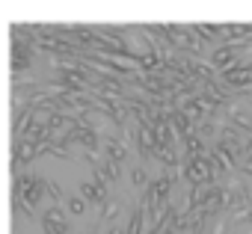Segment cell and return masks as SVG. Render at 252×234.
<instances>
[{
	"instance_id": "6da1fadb",
	"label": "cell",
	"mask_w": 252,
	"mask_h": 234,
	"mask_svg": "<svg viewBox=\"0 0 252 234\" xmlns=\"http://www.w3.org/2000/svg\"><path fill=\"white\" fill-rule=\"evenodd\" d=\"M184 175H187V184H211L217 178L214 166H211V154L208 157H184Z\"/></svg>"
},
{
	"instance_id": "7a4b0ae2",
	"label": "cell",
	"mask_w": 252,
	"mask_h": 234,
	"mask_svg": "<svg viewBox=\"0 0 252 234\" xmlns=\"http://www.w3.org/2000/svg\"><path fill=\"white\" fill-rule=\"evenodd\" d=\"M42 228H45V234H68V216H65V210L60 205H51L45 210Z\"/></svg>"
},
{
	"instance_id": "3957f363",
	"label": "cell",
	"mask_w": 252,
	"mask_h": 234,
	"mask_svg": "<svg viewBox=\"0 0 252 234\" xmlns=\"http://www.w3.org/2000/svg\"><path fill=\"white\" fill-rule=\"evenodd\" d=\"M89 166H92V172H95V181H101V184H113V181L119 178V169H122V166L110 163L107 157L101 160L98 154H89Z\"/></svg>"
},
{
	"instance_id": "277c9868",
	"label": "cell",
	"mask_w": 252,
	"mask_h": 234,
	"mask_svg": "<svg viewBox=\"0 0 252 234\" xmlns=\"http://www.w3.org/2000/svg\"><path fill=\"white\" fill-rule=\"evenodd\" d=\"M222 80H225L231 89H243V92H249V89H252V68L234 65L231 71H222Z\"/></svg>"
},
{
	"instance_id": "5b68a950",
	"label": "cell",
	"mask_w": 252,
	"mask_h": 234,
	"mask_svg": "<svg viewBox=\"0 0 252 234\" xmlns=\"http://www.w3.org/2000/svg\"><path fill=\"white\" fill-rule=\"evenodd\" d=\"M104 187H107V184H101V181H83V184H80V199H86V202H95V205H101V202L107 199Z\"/></svg>"
},
{
	"instance_id": "8992f818",
	"label": "cell",
	"mask_w": 252,
	"mask_h": 234,
	"mask_svg": "<svg viewBox=\"0 0 252 234\" xmlns=\"http://www.w3.org/2000/svg\"><path fill=\"white\" fill-rule=\"evenodd\" d=\"M137 143H140V148H143L146 154H152V151L158 148V134H155V128H152V125H137Z\"/></svg>"
},
{
	"instance_id": "52a82bcc",
	"label": "cell",
	"mask_w": 252,
	"mask_h": 234,
	"mask_svg": "<svg viewBox=\"0 0 252 234\" xmlns=\"http://www.w3.org/2000/svg\"><path fill=\"white\" fill-rule=\"evenodd\" d=\"M208 154H211V148L205 146V140L199 134H193V137L184 140V157H208Z\"/></svg>"
},
{
	"instance_id": "ba28073f",
	"label": "cell",
	"mask_w": 252,
	"mask_h": 234,
	"mask_svg": "<svg viewBox=\"0 0 252 234\" xmlns=\"http://www.w3.org/2000/svg\"><path fill=\"white\" fill-rule=\"evenodd\" d=\"M104 148H107V160L116 163V166H122L125 157H128V148H125L122 140H104Z\"/></svg>"
},
{
	"instance_id": "9c48e42d",
	"label": "cell",
	"mask_w": 252,
	"mask_h": 234,
	"mask_svg": "<svg viewBox=\"0 0 252 234\" xmlns=\"http://www.w3.org/2000/svg\"><path fill=\"white\" fill-rule=\"evenodd\" d=\"M36 154H39V148H36L33 143L18 140V143H15V157H12V160H15V166H21V163H30Z\"/></svg>"
},
{
	"instance_id": "30bf717a",
	"label": "cell",
	"mask_w": 252,
	"mask_h": 234,
	"mask_svg": "<svg viewBox=\"0 0 252 234\" xmlns=\"http://www.w3.org/2000/svg\"><path fill=\"white\" fill-rule=\"evenodd\" d=\"M152 157H158L163 166H178V163H181V157H178L175 146H163V143H158V148L152 151Z\"/></svg>"
},
{
	"instance_id": "8fae6325",
	"label": "cell",
	"mask_w": 252,
	"mask_h": 234,
	"mask_svg": "<svg viewBox=\"0 0 252 234\" xmlns=\"http://www.w3.org/2000/svg\"><path fill=\"white\" fill-rule=\"evenodd\" d=\"M42 193H48V181H42V178H36V184L24 193V196H18V199H24V205L33 210L36 205H39V199H42Z\"/></svg>"
},
{
	"instance_id": "7c38bea8",
	"label": "cell",
	"mask_w": 252,
	"mask_h": 234,
	"mask_svg": "<svg viewBox=\"0 0 252 234\" xmlns=\"http://www.w3.org/2000/svg\"><path fill=\"white\" fill-rule=\"evenodd\" d=\"M119 213H122V205H119V202H104V210H101V222H113Z\"/></svg>"
},
{
	"instance_id": "4fadbf2b",
	"label": "cell",
	"mask_w": 252,
	"mask_h": 234,
	"mask_svg": "<svg viewBox=\"0 0 252 234\" xmlns=\"http://www.w3.org/2000/svg\"><path fill=\"white\" fill-rule=\"evenodd\" d=\"M131 178H134V187H140V190H149V187H152V184H149V175H146L140 166L131 172Z\"/></svg>"
},
{
	"instance_id": "5bb4252c",
	"label": "cell",
	"mask_w": 252,
	"mask_h": 234,
	"mask_svg": "<svg viewBox=\"0 0 252 234\" xmlns=\"http://www.w3.org/2000/svg\"><path fill=\"white\" fill-rule=\"evenodd\" d=\"M83 202H86V199H77V196H74V199H65V210H71L74 216H80V213H83Z\"/></svg>"
},
{
	"instance_id": "9a60e30c",
	"label": "cell",
	"mask_w": 252,
	"mask_h": 234,
	"mask_svg": "<svg viewBox=\"0 0 252 234\" xmlns=\"http://www.w3.org/2000/svg\"><path fill=\"white\" fill-rule=\"evenodd\" d=\"M48 193H51L54 199H63V193H60V187H57L54 181H48Z\"/></svg>"
},
{
	"instance_id": "2e32d148",
	"label": "cell",
	"mask_w": 252,
	"mask_h": 234,
	"mask_svg": "<svg viewBox=\"0 0 252 234\" xmlns=\"http://www.w3.org/2000/svg\"><path fill=\"white\" fill-rule=\"evenodd\" d=\"M240 172H243V175H249V178H252V157H249V160H243V163H240Z\"/></svg>"
},
{
	"instance_id": "e0dca14e",
	"label": "cell",
	"mask_w": 252,
	"mask_h": 234,
	"mask_svg": "<svg viewBox=\"0 0 252 234\" xmlns=\"http://www.w3.org/2000/svg\"><path fill=\"white\" fill-rule=\"evenodd\" d=\"M107 234H128V228H122V225H119V222H113V225H110V231H107Z\"/></svg>"
},
{
	"instance_id": "ac0fdd59",
	"label": "cell",
	"mask_w": 252,
	"mask_h": 234,
	"mask_svg": "<svg viewBox=\"0 0 252 234\" xmlns=\"http://www.w3.org/2000/svg\"><path fill=\"white\" fill-rule=\"evenodd\" d=\"M158 234H175V228H172V225H163V228H160Z\"/></svg>"
},
{
	"instance_id": "d6986e66",
	"label": "cell",
	"mask_w": 252,
	"mask_h": 234,
	"mask_svg": "<svg viewBox=\"0 0 252 234\" xmlns=\"http://www.w3.org/2000/svg\"><path fill=\"white\" fill-rule=\"evenodd\" d=\"M249 222H252V210H249Z\"/></svg>"
}]
</instances>
